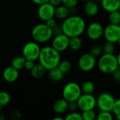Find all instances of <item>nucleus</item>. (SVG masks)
I'll use <instances>...</instances> for the list:
<instances>
[{
    "label": "nucleus",
    "mask_w": 120,
    "mask_h": 120,
    "mask_svg": "<svg viewBox=\"0 0 120 120\" xmlns=\"http://www.w3.org/2000/svg\"><path fill=\"white\" fill-rule=\"evenodd\" d=\"M62 27L63 33L67 37H80L86 31V24L82 17L71 15L64 20Z\"/></svg>",
    "instance_id": "f257e3e1"
},
{
    "label": "nucleus",
    "mask_w": 120,
    "mask_h": 120,
    "mask_svg": "<svg viewBox=\"0 0 120 120\" xmlns=\"http://www.w3.org/2000/svg\"><path fill=\"white\" fill-rule=\"evenodd\" d=\"M39 63H40L47 70H50L57 67L61 60L60 53L52 46H47L40 49L38 57Z\"/></svg>",
    "instance_id": "f03ea898"
},
{
    "label": "nucleus",
    "mask_w": 120,
    "mask_h": 120,
    "mask_svg": "<svg viewBox=\"0 0 120 120\" xmlns=\"http://www.w3.org/2000/svg\"><path fill=\"white\" fill-rule=\"evenodd\" d=\"M97 65L99 70L104 74H112L119 67L117 56L114 53H103Z\"/></svg>",
    "instance_id": "7ed1b4c3"
},
{
    "label": "nucleus",
    "mask_w": 120,
    "mask_h": 120,
    "mask_svg": "<svg viewBox=\"0 0 120 120\" xmlns=\"http://www.w3.org/2000/svg\"><path fill=\"white\" fill-rule=\"evenodd\" d=\"M31 36L33 40L37 43H45L50 41L53 37L52 28L45 23H40L35 25L31 31Z\"/></svg>",
    "instance_id": "20e7f679"
},
{
    "label": "nucleus",
    "mask_w": 120,
    "mask_h": 120,
    "mask_svg": "<svg viewBox=\"0 0 120 120\" xmlns=\"http://www.w3.org/2000/svg\"><path fill=\"white\" fill-rule=\"evenodd\" d=\"M82 94L81 86L76 82L67 83L62 90V96L68 102L76 101Z\"/></svg>",
    "instance_id": "39448f33"
},
{
    "label": "nucleus",
    "mask_w": 120,
    "mask_h": 120,
    "mask_svg": "<svg viewBox=\"0 0 120 120\" xmlns=\"http://www.w3.org/2000/svg\"><path fill=\"white\" fill-rule=\"evenodd\" d=\"M115 101V98L111 94L103 92L96 98V107L100 111L112 112Z\"/></svg>",
    "instance_id": "423d86ee"
},
{
    "label": "nucleus",
    "mask_w": 120,
    "mask_h": 120,
    "mask_svg": "<svg viewBox=\"0 0 120 120\" xmlns=\"http://www.w3.org/2000/svg\"><path fill=\"white\" fill-rule=\"evenodd\" d=\"M41 48L36 41H29L26 43L22 50V56L25 60L35 61L38 59Z\"/></svg>",
    "instance_id": "0eeeda50"
},
{
    "label": "nucleus",
    "mask_w": 120,
    "mask_h": 120,
    "mask_svg": "<svg viewBox=\"0 0 120 120\" xmlns=\"http://www.w3.org/2000/svg\"><path fill=\"white\" fill-rule=\"evenodd\" d=\"M97 65L96 58L90 53L83 54L79 59L78 65L79 69L85 72L92 71Z\"/></svg>",
    "instance_id": "6e6552de"
},
{
    "label": "nucleus",
    "mask_w": 120,
    "mask_h": 120,
    "mask_svg": "<svg viewBox=\"0 0 120 120\" xmlns=\"http://www.w3.org/2000/svg\"><path fill=\"white\" fill-rule=\"evenodd\" d=\"M79 109L81 111L94 110L96 107V98L93 94H82L76 101Z\"/></svg>",
    "instance_id": "1a4fd4ad"
},
{
    "label": "nucleus",
    "mask_w": 120,
    "mask_h": 120,
    "mask_svg": "<svg viewBox=\"0 0 120 120\" xmlns=\"http://www.w3.org/2000/svg\"><path fill=\"white\" fill-rule=\"evenodd\" d=\"M103 37L107 41L117 43L120 38V25H108L104 28Z\"/></svg>",
    "instance_id": "9d476101"
},
{
    "label": "nucleus",
    "mask_w": 120,
    "mask_h": 120,
    "mask_svg": "<svg viewBox=\"0 0 120 120\" xmlns=\"http://www.w3.org/2000/svg\"><path fill=\"white\" fill-rule=\"evenodd\" d=\"M87 36L91 40H98L103 36L104 27L98 22H92L86 28Z\"/></svg>",
    "instance_id": "9b49d317"
},
{
    "label": "nucleus",
    "mask_w": 120,
    "mask_h": 120,
    "mask_svg": "<svg viewBox=\"0 0 120 120\" xmlns=\"http://www.w3.org/2000/svg\"><path fill=\"white\" fill-rule=\"evenodd\" d=\"M54 9L55 7L49 2L39 5L37 16L41 20L45 22L48 19L54 17Z\"/></svg>",
    "instance_id": "f8f14e48"
},
{
    "label": "nucleus",
    "mask_w": 120,
    "mask_h": 120,
    "mask_svg": "<svg viewBox=\"0 0 120 120\" xmlns=\"http://www.w3.org/2000/svg\"><path fill=\"white\" fill-rule=\"evenodd\" d=\"M69 37L64 33L54 36L52 41V46L57 51L62 52L69 48Z\"/></svg>",
    "instance_id": "ddd939ff"
},
{
    "label": "nucleus",
    "mask_w": 120,
    "mask_h": 120,
    "mask_svg": "<svg viewBox=\"0 0 120 120\" xmlns=\"http://www.w3.org/2000/svg\"><path fill=\"white\" fill-rule=\"evenodd\" d=\"M3 78L6 82L12 83L16 82L18 77H19V72L18 70L16 68H13L11 65L9 67L6 68L3 71Z\"/></svg>",
    "instance_id": "4468645a"
},
{
    "label": "nucleus",
    "mask_w": 120,
    "mask_h": 120,
    "mask_svg": "<svg viewBox=\"0 0 120 120\" xmlns=\"http://www.w3.org/2000/svg\"><path fill=\"white\" fill-rule=\"evenodd\" d=\"M84 11L88 16L93 17L96 15L99 12V6L97 2L93 0L86 1L84 6Z\"/></svg>",
    "instance_id": "2eb2a0df"
},
{
    "label": "nucleus",
    "mask_w": 120,
    "mask_h": 120,
    "mask_svg": "<svg viewBox=\"0 0 120 120\" xmlns=\"http://www.w3.org/2000/svg\"><path fill=\"white\" fill-rule=\"evenodd\" d=\"M100 4L103 10L108 13L119 10L120 7V0H101Z\"/></svg>",
    "instance_id": "dca6fc26"
},
{
    "label": "nucleus",
    "mask_w": 120,
    "mask_h": 120,
    "mask_svg": "<svg viewBox=\"0 0 120 120\" xmlns=\"http://www.w3.org/2000/svg\"><path fill=\"white\" fill-rule=\"evenodd\" d=\"M69 102L64 98H61L55 101L53 105V110L55 113L61 115L65 113L68 110Z\"/></svg>",
    "instance_id": "f3484780"
},
{
    "label": "nucleus",
    "mask_w": 120,
    "mask_h": 120,
    "mask_svg": "<svg viewBox=\"0 0 120 120\" xmlns=\"http://www.w3.org/2000/svg\"><path fill=\"white\" fill-rule=\"evenodd\" d=\"M69 8L64 5H59L55 7L54 17L59 20H64L69 16Z\"/></svg>",
    "instance_id": "a211bd4d"
},
{
    "label": "nucleus",
    "mask_w": 120,
    "mask_h": 120,
    "mask_svg": "<svg viewBox=\"0 0 120 120\" xmlns=\"http://www.w3.org/2000/svg\"><path fill=\"white\" fill-rule=\"evenodd\" d=\"M48 71V77L51 81L54 82H59L63 79L64 74L57 67L54 68Z\"/></svg>",
    "instance_id": "6ab92c4d"
},
{
    "label": "nucleus",
    "mask_w": 120,
    "mask_h": 120,
    "mask_svg": "<svg viewBox=\"0 0 120 120\" xmlns=\"http://www.w3.org/2000/svg\"><path fill=\"white\" fill-rule=\"evenodd\" d=\"M46 71L47 70L40 63H38V64H35L34 67L30 70V72L33 77L35 79H40L45 76Z\"/></svg>",
    "instance_id": "aec40b11"
},
{
    "label": "nucleus",
    "mask_w": 120,
    "mask_h": 120,
    "mask_svg": "<svg viewBox=\"0 0 120 120\" xmlns=\"http://www.w3.org/2000/svg\"><path fill=\"white\" fill-rule=\"evenodd\" d=\"M83 45L82 39L80 37H71L69 40V48L72 51L79 50Z\"/></svg>",
    "instance_id": "412c9836"
},
{
    "label": "nucleus",
    "mask_w": 120,
    "mask_h": 120,
    "mask_svg": "<svg viewBox=\"0 0 120 120\" xmlns=\"http://www.w3.org/2000/svg\"><path fill=\"white\" fill-rule=\"evenodd\" d=\"M25 63V59L23 56H16L11 60V66L19 71L23 68H24Z\"/></svg>",
    "instance_id": "4be33fe9"
},
{
    "label": "nucleus",
    "mask_w": 120,
    "mask_h": 120,
    "mask_svg": "<svg viewBox=\"0 0 120 120\" xmlns=\"http://www.w3.org/2000/svg\"><path fill=\"white\" fill-rule=\"evenodd\" d=\"M82 94H93L95 91V84L93 82L88 80L84 82L81 86Z\"/></svg>",
    "instance_id": "5701e85b"
},
{
    "label": "nucleus",
    "mask_w": 120,
    "mask_h": 120,
    "mask_svg": "<svg viewBox=\"0 0 120 120\" xmlns=\"http://www.w3.org/2000/svg\"><path fill=\"white\" fill-rule=\"evenodd\" d=\"M108 20L111 24L120 25V12L119 10L109 13Z\"/></svg>",
    "instance_id": "b1692460"
},
{
    "label": "nucleus",
    "mask_w": 120,
    "mask_h": 120,
    "mask_svg": "<svg viewBox=\"0 0 120 120\" xmlns=\"http://www.w3.org/2000/svg\"><path fill=\"white\" fill-rule=\"evenodd\" d=\"M103 49V53H115L116 51V47L115 45V43L107 41L103 44L102 46Z\"/></svg>",
    "instance_id": "393cba45"
},
{
    "label": "nucleus",
    "mask_w": 120,
    "mask_h": 120,
    "mask_svg": "<svg viewBox=\"0 0 120 120\" xmlns=\"http://www.w3.org/2000/svg\"><path fill=\"white\" fill-rule=\"evenodd\" d=\"M57 68L64 73L69 72L71 69V64L69 60H62L59 62V63L57 65Z\"/></svg>",
    "instance_id": "a878e982"
},
{
    "label": "nucleus",
    "mask_w": 120,
    "mask_h": 120,
    "mask_svg": "<svg viewBox=\"0 0 120 120\" xmlns=\"http://www.w3.org/2000/svg\"><path fill=\"white\" fill-rule=\"evenodd\" d=\"M82 119L84 120H93L96 119L97 114L94 110H88L82 111Z\"/></svg>",
    "instance_id": "bb28decb"
},
{
    "label": "nucleus",
    "mask_w": 120,
    "mask_h": 120,
    "mask_svg": "<svg viewBox=\"0 0 120 120\" xmlns=\"http://www.w3.org/2000/svg\"><path fill=\"white\" fill-rule=\"evenodd\" d=\"M11 96L6 91H0V105L4 107L9 103Z\"/></svg>",
    "instance_id": "cd10ccee"
},
{
    "label": "nucleus",
    "mask_w": 120,
    "mask_h": 120,
    "mask_svg": "<svg viewBox=\"0 0 120 120\" xmlns=\"http://www.w3.org/2000/svg\"><path fill=\"white\" fill-rule=\"evenodd\" d=\"M96 119L98 120H113L114 117L112 112L100 111V112L97 115Z\"/></svg>",
    "instance_id": "c85d7f7f"
},
{
    "label": "nucleus",
    "mask_w": 120,
    "mask_h": 120,
    "mask_svg": "<svg viewBox=\"0 0 120 120\" xmlns=\"http://www.w3.org/2000/svg\"><path fill=\"white\" fill-rule=\"evenodd\" d=\"M90 53L93 55L94 57L98 58L100 57L103 54V49L102 46L100 45H94L90 49Z\"/></svg>",
    "instance_id": "c756f323"
},
{
    "label": "nucleus",
    "mask_w": 120,
    "mask_h": 120,
    "mask_svg": "<svg viewBox=\"0 0 120 120\" xmlns=\"http://www.w3.org/2000/svg\"><path fill=\"white\" fill-rule=\"evenodd\" d=\"M65 120H83L81 114L77 111L71 112L65 117Z\"/></svg>",
    "instance_id": "7c9ffc66"
},
{
    "label": "nucleus",
    "mask_w": 120,
    "mask_h": 120,
    "mask_svg": "<svg viewBox=\"0 0 120 120\" xmlns=\"http://www.w3.org/2000/svg\"><path fill=\"white\" fill-rule=\"evenodd\" d=\"M112 112L113 115H115V116H120V98L115 100L112 107Z\"/></svg>",
    "instance_id": "2f4dec72"
},
{
    "label": "nucleus",
    "mask_w": 120,
    "mask_h": 120,
    "mask_svg": "<svg viewBox=\"0 0 120 120\" xmlns=\"http://www.w3.org/2000/svg\"><path fill=\"white\" fill-rule=\"evenodd\" d=\"M79 0H62V4L66 6L67 8H73L76 7L78 4Z\"/></svg>",
    "instance_id": "473e14b6"
},
{
    "label": "nucleus",
    "mask_w": 120,
    "mask_h": 120,
    "mask_svg": "<svg viewBox=\"0 0 120 120\" xmlns=\"http://www.w3.org/2000/svg\"><path fill=\"white\" fill-rule=\"evenodd\" d=\"M52 30L53 36H56V35L62 34L63 31H62V24L60 25V24L57 23L56 25L52 28Z\"/></svg>",
    "instance_id": "72a5a7b5"
},
{
    "label": "nucleus",
    "mask_w": 120,
    "mask_h": 120,
    "mask_svg": "<svg viewBox=\"0 0 120 120\" xmlns=\"http://www.w3.org/2000/svg\"><path fill=\"white\" fill-rule=\"evenodd\" d=\"M79 109V106L77 104L76 101H73V102H69V106H68V110H70V112H74L77 111Z\"/></svg>",
    "instance_id": "f704fd0d"
},
{
    "label": "nucleus",
    "mask_w": 120,
    "mask_h": 120,
    "mask_svg": "<svg viewBox=\"0 0 120 120\" xmlns=\"http://www.w3.org/2000/svg\"><path fill=\"white\" fill-rule=\"evenodd\" d=\"M35 61L33 60H25V65H24V68L26 69L27 70H31L33 69V68L35 65Z\"/></svg>",
    "instance_id": "c9c22d12"
},
{
    "label": "nucleus",
    "mask_w": 120,
    "mask_h": 120,
    "mask_svg": "<svg viewBox=\"0 0 120 120\" xmlns=\"http://www.w3.org/2000/svg\"><path fill=\"white\" fill-rule=\"evenodd\" d=\"M112 77L113 79L116 81V82H120V67L119 66L112 73Z\"/></svg>",
    "instance_id": "e433bc0d"
},
{
    "label": "nucleus",
    "mask_w": 120,
    "mask_h": 120,
    "mask_svg": "<svg viewBox=\"0 0 120 120\" xmlns=\"http://www.w3.org/2000/svg\"><path fill=\"white\" fill-rule=\"evenodd\" d=\"M45 24L50 27V28H52L53 27H54L57 24V20L54 18H50L48 19L47 20L45 21Z\"/></svg>",
    "instance_id": "4c0bfd02"
},
{
    "label": "nucleus",
    "mask_w": 120,
    "mask_h": 120,
    "mask_svg": "<svg viewBox=\"0 0 120 120\" xmlns=\"http://www.w3.org/2000/svg\"><path fill=\"white\" fill-rule=\"evenodd\" d=\"M48 2L50 3L52 5H53L54 7H56L62 4V0H49Z\"/></svg>",
    "instance_id": "58836bf2"
},
{
    "label": "nucleus",
    "mask_w": 120,
    "mask_h": 120,
    "mask_svg": "<svg viewBox=\"0 0 120 120\" xmlns=\"http://www.w3.org/2000/svg\"><path fill=\"white\" fill-rule=\"evenodd\" d=\"M31 1L37 5H41L42 4H45L49 1V0H31Z\"/></svg>",
    "instance_id": "ea45409f"
},
{
    "label": "nucleus",
    "mask_w": 120,
    "mask_h": 120,
    "mask_svg": "<svg viewBox=\"0 0 120 120\" xmlns=\"http://www.w3.org/2000/svg\"><path fill=\"white\" fill-rule=\"evenodd\" d=\"M76 7H73V8H69V14H71V15H76Z\"/></svg>",
    "instance_id": "a19ab883"
},
{
    "label": "nucleus",
    "mask_w": 120,
    "mask_h": 120,
    "mask_svg": "<svg viewBox=\"0 0 120 120\" xmlns=\"http://www.w3.org/2000/svg\"><path fill=\"white\" fill-rule=\"evenodd\" d=\"M117 60L118 65L120 67V52L118 53V55L117 56Z\"/></svg>",
    "instance_id": "79ce46f5"
},
{
    "label": "nucleus",
    "mask_w": 120,
    "mask_h": 120,
    "mask_svg": "<svg viewBox=\"0 0 120 120\" xmlns=\"http://www.w3.org/2000/svg\"><path fill=\"white\" fill-rule=\"evenodd\" d=\"M64 120V118H62V117H56L53 118V120Z\"/></svg>",
    "instance_id": "37998d69"
},
{
    "label": "nucleus",
    "mask_w": 120,
    "mask_h": 120,
    "mask_svg": "<svg viewBox=\"0 0 120 120\" xmlns=\"http://www.w3.org/2000/svg\"><path fill=\"white\" fill-rule=\"evenodd\" d=\"M4 120V117L3 115H0V120Z\"/></svg>",
    "instance_id": "c03bdc74"
},
{
    "label": "nucleus",
    "mask_w": 120,
    "mask_h": 120,
    "mask_svg": "<svg viewBox=\"0 0 120 120\" xmlns=\"http://www.w3.org/2000/svg\"><path fill=\"white\" fill-rule=\"evenodd\" d=\"M93 1H95V2H97V3L98 4V3H100V1H101V0H93Z\"/></svg>",
    "instance_id": "a18cd8bd"
},
{
    "label": "nucleus",
    "mask_w": 120,
    "mask_h": 120,
    "mask_svg": "<svg viewBox=\"0 0 120 120\" xmlns=\"http://www.w3.org/2000/svg\"><path fill=\"white\" fill-rule=\"evenodd\" d=\"M117 44H118V45L120 46V38L119 39V40L117 41Z\"/></svg>",
    "instance_id": "49530a36"
},
{
    "label": "nucleus",
    "mask_w": 120,
    "mask_h": 120,
    "mask_svg": "<svg viewBox=\"0 0 120 120\" xmlns=\"http://www.w3.org/2000/svg\"><path fill=\"white\" fill-rule=\"evenodd\" d=\"M1 108H2V106H1V105H0V112L1 111Z\"/></svg>",
    "instance_id": "de8ad7c7"
},
{
    "label": "nucleus",
    "mask_w": 120,
    "mask_h": 120,
    "mask_svg": "<svg viewBox=\"0 0 120 120\" xmlns=\"http://www.w3.org/2000/svg\"><path fill=\"white\" fill-rule=\"evenodd\" d=\"M82 1H90V0H82Z\"/></svg>",
    "instance_id": "09e8293b"
},
{
    "label": "nucleus",
    "mask_w": 120,
    "mask_h": 120,
    "mask_svg": "<svg viewBox=\"0 0 120 120\" xmlns=\"http://www.w3.org/2000/svg\"><path fill=\"white\" fill-rule=\"evenodd\" d=\"M119 11L120 12V8H119Z\"/></svg>",
    "instance_id": "8fccbe9b"
},
{
    "label": "nucleus",
    "mask_w": 120,
    "mask_h": 120,
    "mask_svg": "<svg viewBox=\"0 0 120 120\" xmlns=\"http://www.w3.org/2000/svg\"><path fill=\"white\" fill-rule=\"evenodd\" d=\"M1 1V0H0V1Z\"/></svg>",
    "instance_id": "3c124183"
}]
</instances>
